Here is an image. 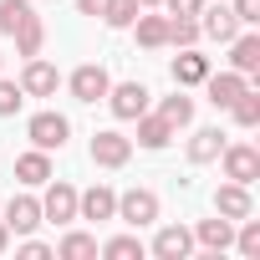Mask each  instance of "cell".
<instances>
[{
	"instance_id": "7",
	"label": "cell",
	"mask_w": 260,
	"mask_h": 260,
	"mask_svg": "<svg viewBox=\"0 0 260 260\" xmlns=\"http://www.w3.org/2000/svg\"><path fill=\"white\" fill-rule=\"evenodd\" d=\"M67 87H72V97H77V102H102V97H107V87H112V77H107V67L82 61V67L67 77Z\"/></svg>"
},
{
	"instance_id": "16",
	"label": "cell",
	"mask_w": 260,
	"mask_h": 260,
	"mask_svg": "<svg viewBox=\"0 0 260 260\" xmlns=\"http://www.w3.org/2000/svg\"><path fill=\"white\" fill-rule=\"evenodd\" d=\"M230 240H235V219H224V214H214V219H199V230H194V245H204L209 255L230 250Z\"/></svg>"
},
{
	"instance_id": "3",
	"label": "cell",
	"mask_w": 260,
	"mask_h": 260,
	"mask_svg": "<svg viewBox=\"0 0 260 260\" xmlns=\"http://www.w3.org/2000/svg\"><path fill=\"white\" fill-rule=\"evenodd\" d=\"M219 164H224V179H235V184H255L260 179V148H250V143H224Z\"/></svg>"
},
{
	"instance_id": "35",
	"label": "cell",
	"mask_w": 260,
	"mask_h": 260,
	"mask_svg": "<svg viewBox=\"0 0 260 260\" xmlns=\"http://www.w3.org/2000/svg\"><path fill=\"white\" fill-rule=\"evenodd\" d=\"M102 6H107V0H77V11H82V16H102Z\"/></svg>"
},
{
	"instance_id": "17",
	"label": "cell",
	"mask_w": 260,
	"mask_h": 260,
	"mask_svg": "<svg viewBox=\"0 0 260 260\" xmlns=\"http://www.w3.org/2000/svg\"><path fill=\"white\" fill-rule=\"evenodd\" d=\"M230 72H245V77L260 72V36L255 31H245V36L230 41Z\"/></svg>"
},
{
	"instance_id": "32",
	"label": "cell",
	"mask_w": 260,
	"mask_h": 260,
	"mask_svg": "<svg viewBox=\"0 0 260 260\" xmlns=\"http://www.w3.org/2000/svg\"><path fill=\"white\" fill-rule=\"evenodd\" d=\"M230 11H235V21H240V26H260V0H235Z\"/></svg>"
},
{
	"instance_id": "14",
	"label": "cell",
	"mask_w": 260,
	"mask_h": 260,
	"mask_svg": "<svg viewBox=\"0 0 260 260\" xmlns=\"http://www.w3.org/2000/svg\"><path fill=\"white\" fill-rule=\"evenodd\" d=\"M36 224H46V219H41V199H31V194H16V199L6 204V230H16V235H31Z\"/></svg>"
},
{
	"instance_id": "13",
	"label": "cell",
	"mask_w": 260,
	"mask_h": 260,
	"mask_svg": "<svg viewBox=\"0 0 260 260\" xmlns=\"http://www.w3.org/2000/svg\"><path fill=\"white\" fill-rule=\"evenodd\" d=\"M189 250H194V230H184V224H164L153 235V255L158 260H189Z\"/></svg>"
},
{
	"instance_id": "37",
	"label": "cell",
	"mask_w": 260,
	"mask_h": 260,
	"mask_svg": "<svg viewBox=\"0 0 260 260\" xmlns=\"http://www.w3.org/2000/svg\"><path fill=\"white\" fill-rule=\"evenodd\" d=\"M138 6H158V0H138Z\"/></svg>"
},
{
	"instance_id": "8",
	"label": "cell",
	"mask_w": 260,
	"mask_h": 260,
	"mask_svg": "<svg viewBox=\"0 0 260 260\" xmlns=\"http://www.w3.org/2000/svg\"><path fill=\"white\" fill-rule=\"evenodd\" d=\"M56 87H61V72H56L51 61H41V56H26L21 92H26V97H56Z\"/></svg>"
},
{
	"instance_id": "26",
	"label": "cell",
	"mask_w": 260,
	"mask_h": 260,
	"mask_svg": "<svg viewBox=\"0 0 260 260\" xmlns=\"http://www.w3.org/2000/svg\"><path fill=\"white\" fill-rule=\"evenodd\" d=\"M138 11H143L138 0H107V6H102V21H107L112 31H127V26L138 21Z\"/></svg>"
},
{
	"instance_id": "34",
	"label": "cell",
	"mask_w": 260,
	"mask_h": 260,
	"mask_svg": "<svg viewBox=\"0 0 260 260\" xmlns=\"http://www.w3.org/2000/svg\"><path fill=\"white\" fill-rule=\"evenodd\" d=\"M21 255H26V260H51L56 250H51V245H41V240H26V245H21Z\"/></svg>"
},
{
	"instance_id": "11",
	"label": "cell",
	"mask_w": 260,
	"mask_h": 260,
	"mask_svg": "<svg viewBox=\"0 0 260 260\" xmlns=\"http://www.w3.org/2000/svg\"><path fill=\"white\" fill-rule=\"evenodd\" d=\"M199 87H204V92H209V102L224 112V107H230V102H235V97L250 87V77H245V72H209Z\"/></svg>"
},
{
	"instance_id": "4",
	"label": "cell",
	"mask_w": 260,
	"mask_h": 260,
	"mask_svg": "<svg viewBox=\"0 0 260 260\" xmlns=\"http://www.w3.org/2000/svg\"><path fill=\"white\" fill-rule=\"evenodd\" d=\"M41 219H51V224H72V219H77V189H72L67 179H46Z\"/></svg>"
},
{
	"instance_id": "18",
	"label": "cell",
	"mask_w": 260,
	"mask_h": 260,
	"mask_svg": "<svg viewBox=\"0 0 260 260\" xmlns=\"http://www.w3.org/2000/svg\"><path fill=\"white\" fill-rule=\"evenodd\" d=\"M204 77H209V56L184 46V56H174V87H199Z\"/></svg>"
},
{
	"instance_id": "12",
	"label": "cell",
	"mask_w": 260,
	"mask_h": 260,
	"mask_svg": "<svg viewBox=\"0 0 260 260\" xmlns=\"http://www.w3.org/2000/svg\"><path fill=\"white\" fill-rule=\"evenodd\" d=\"M77 219H117V194L107 184H92L87 194H77Z\"/></svg>"
},
{
	"instance_id": "25",
	"label": "cell",
	"mask_w": 260,
	"mask_h": 260,
	"mask_svg": "<svg viewBox=\"0 0 260 260\" xmlns=\"http://www.w3.org/2000/svg\"><path fill=\"white\" fill-rule=\"evenodd\" d=\"M224 112H230L240 127H260V92H250V87H245V92H240V97H235Z\"/></svg>"
},
{
	"instance_id": "28",
	"label": "cell",
	"mask_w": 260,
	"mask_h": 260,
	"mask_svg": "<svg viewBox=\"0 0 260 260\" xmlns=\"http://www.w3.org/2000/svg\"><path fill=\"white\" fill-rule=\"evenodd\" d=\"M56 255H61V260H92V255H97V240L82 235V230H72V235L56 245Z\"/></svg>"
},
{
	"instance_id": "30",
	"label": "cell",
	"mask_w": 260,
	"mask_h": 260,
	"mask_svg": "<svg viewBox=\"0 0 260 260\" xmlns=\"http://www.w3.org/2000/svg\"><path fill=\"white\" fill-rule=\"evenodd\" d=\"M230 245H235L240 255H260V219H250V214H245V219H240V235H235Z\"/></svg>"
},
{
	"instance_id": "6",
	"label": "cell",
	"mask_w": 260,
	"mask_h": 260,
	"mask_svg": "<svg viewBox=\"0 0 260 260\" xmlns=\"http://www.w3.org/2000/svg\"><path fill=\"white\" fill-rule=\"evenodd\" d=\"M117 219L133 224V230L153 224V219H158V194H153V189H127V194H117Z\"/></svg>"
},
{
	"instance_id": "10",
	"label": "cell",
	"mask_w": 260,
	"mask_h": 260,
	"mask_svg": "<svg viewBox=\"0 0 260 260\" xmlns=\"http://www.w3.org/2000/svg\"><path fill=\"white\" fill-rule=\"evenodd\" d=\"M199 36H209V41H235L240 36V21H235V11L230 6H204L199 11Z\"/></svg>"
},
{
	"instance_id": "22",
	"label": "cell",
	"mask_w": 260,
	"mask_h": 260,
	"mask_svg": "<svg viewBox=\"0 0 260 260\" xmlns=\"http://www.w3.org/2000/svg\"><path fill=\"white\" fill-rule=\"evenodd\" d=\"M31 16H36L31 0H0V36H16Z\"/></svg>"
},
{
	"instance_id": "27",
	"label": "cell",
	"mask_w": 260,
	"mask_h": 260,
	"mask_svg": "<svg viewBox=\"0 0 260 260\" xmlns=\"http://www.w3.org/2000/svg\"><path fill=\"white\" fill-rule=\"evenodd\" d=\"M97 255H107V260H143V240L138 235H117V240L97 245Z\"/></svg>"
},
{
	"instance_id": "1",
	"label": "cell",
	"mask_w": 260,
	"mask_h": 260,
	"mask_svg": "<svg viewBox=\"0 0 260 260\" xmlns=\"http://www.w3.org/2000/svg\"><path fill=\"white\" fill-rule=\"evenodd\" d=\"M26 138H31V148H41V153H61L67 138H72V122H67L61 112H36V117L26 122Z\"/></svg>"
},
{
	"instance_id": "31",
	"label": "cell",
	"mask_w": 260,
	"mask_h": 260,
	"mask_svg": "<svg viewBox=\"0 0 260 260\" xmlns=\"http://www.w3.org/2000/svg\"><path fill=\"white\" fill-rule=\"evenodd\" d=\"M21 102H26L21 82H6V77H0V117H16V112H21Z\"/></svg>"
},
{
	"instance_id": "36",
	"label": "cell",
	"mask_w": 260,
	"mask_h": 260,
	"mask_svg": "<svg viewBox=\"0 0 260 260\" xmlns=\"http://www.w3.org/2000/svg\"><path fill=\"white\" fill-rule=\"evenodd\" d=\"M11 245V230H6V219H0V250H6Z\"/></svg>"
},
{
	"instance_id": "38",
	"label": "cell",
	"mask_w": 260,
	"mask_h": 260,
	"mask_svg": "<svg viewBox=\"0 0 260 260\" xmlns=\"http://www.w3.org/2000/svg\"><path fill=\"white\" fill-rule=\"evenodd\" d=\"M0 72H6V56H0Z\"/></svg>"
},
{
	"instance_id": "29",
	"label": "cell",
	"mask_w": 260,
	"mask_h": 260,
	"mask_svg": "<svg viewBox=\"0 0 260 260\" xmlns=\"http://www.w3.org/2000/svg\"><path fill=\"white\" fill-rule=\"evenodd\" d=\"M199 41V16H169V46H194Z\"/></svg>"
},
{
	"instance_id": "15",
	"label": "cell",
	"mask_w": 260,
	"mask_h": 260,
	"mask_svg": "<svg viewBox=\"0 0 260 260\" xmlns=\"http://www.w3.org/2000/svg\"><path fill=\"white\" fill-rule=\"evenodd\" d=\"M133 122H138V148H148V153L169 148V143H174V133H179V127H174V122H164L158 112H143V117H133Z\"/></svg>"
},
{
	"instance_id": "19",
	"label": "cell",
	"mask_w": 260,
	"mask_h": 260,
	"mask_svg": "<svg viewBox=\"0 0 260 260\" xmlns=\"http://www.w3.org/2000/svg\"><path fill=\"white\" fill-rule=\"evenodd\" d=\"M16 179H21L26 189H36V184H46V179H51V153H41V148H31V153H21V158H16Z\"/></svg>"
},
{
	"instance_id": "23",
	"label": "cell",
	"mask_w": 260,
	"mask_h": 260,
	"mask_svg": "<svg viewBox=\"0 0 260 260\" xmlns=\"http://www.w3.org/2000/svg\"><path fill=\"white\" fill-rule=\"evenodd\" d=\"M158 117H164V122H174V127H189V122H194V97H184V87H179L174 97H164V102H158Z\"/></svg>"
},
{
	"instance_id": "2",
	"label": "cell",
	"mask_w": 260,
	"mask_h": 260,
	"mask_svg": "<svg viewBox=\"0 0 260 260\" xmlns=\"http://www.w3.org/2000/svg\"><path fill=\"white\" fill-rule=\"evenodd\" d=\"M148 87L143 82H117V87H107V107H112V117L117 122H133V117H143L148 112Z\"/></svg>"
},
{
	"instance_id": "24",
	"label": "cell",
	"mask_w": 260,
	"mask_h": 260,
	"mask_svg": "<svg viewBox=\"0 0 260 260\" xmlns=\"http://www.w3.org/2000/svg\"><path fill=\"white\" fill-rule=\"evenodd\" d=\"M41 46H46V26H41V16H31L16 31V56H41Z\"/></svg>"
},
{
	"instance_id": "33",
	"label": "cell",
	"mask_w": 260,
	"mask_h": 260,
	"mask_svg": "<svg viewBox=\"0 0 260 260\" xmlns=\"http://www.w3.org/2000/svg\"><path fill=\"white\" fill-rule=\"evenodd\" d=\"M158 6H169V16H199L204 0H158Z\"/></svg>"
},
{
	"instance_id": "9",
	"label": "cell",
	"mask_w": 260,
	"mask_h": 260,
	"mask_svg": "<svg viewBox=\"0 0 260 260\" xmlns=\"http://www.w3.org/2000/svg\"><path fill=\"white\" fill-rule=\"evenodd\" d=\"M214 214H224V219H235V224H240L245 214H255L250 184H235V179H230V184H219V189H214Z\"/></svg>"
},
{
	"instance_id": "21",
	"label": "cell",
	"mask_w": 260,
	"mask_h": 260,
	"mask_svg": "<svg viewBox=\"0 0 260 260\" xmlns=\"http://www.w3.org/2000/svg\"><path fill=\"white\" fill-rule=\"evenodd\" d=\"M133 31H138V46H148V51L169 46V16H143V11H138Z\"/></svg>"
},
{
	"instance_id": "5",
	"label": "cell",
	"mask_w": 260,
	"mask_h": 260,
	"mask_svg": "<svg viewBox=\"0 0 260 260\" xmlns=\"http://www.w3.org/2000/svg\"><path fill=\"white\" fill-rule=\"evenodd\" d=\"M127 158H133V138H122L117 127L92 133V164H97V169H122Z\"/></svg>"
},
{
	"instance_id": "20",
	"label": "cell",
	"mask_w": 260,
	"mask_h": 260,
	"mask_svg": "<svg viewBox=\"0 0 260 260\" xmlns=\"http://www.w3.org/2000/svg\"><path fill=\"white\" fill-rule=\"evenodd\" d=\"M219 148H224V133H219V127H199V133L189 138V164H194V169H199V164H214Z\"/></svg>"
}]
</instances>
